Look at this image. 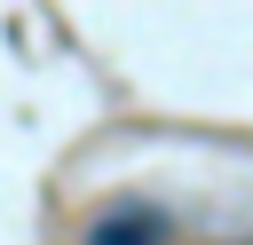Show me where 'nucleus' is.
I'll list each match as a JSON object with an SVG mask.
<instances>
[{
	"label": "nucleus",
	"instance_id": "nucleus-1",
	"mask_svg": "<svg viewBox=\"0 0 253 245\" xmlns=\"http://www.w3.org/2000/svg\"><path fill=\"white\" fill-rule=\"evenodd\" d=\"M87 245H166V221L150 205H119V213H103L87 229Z\"/></svg>",
	"mask_w": 253,
	"mask_h": 245
}]
</instances>
